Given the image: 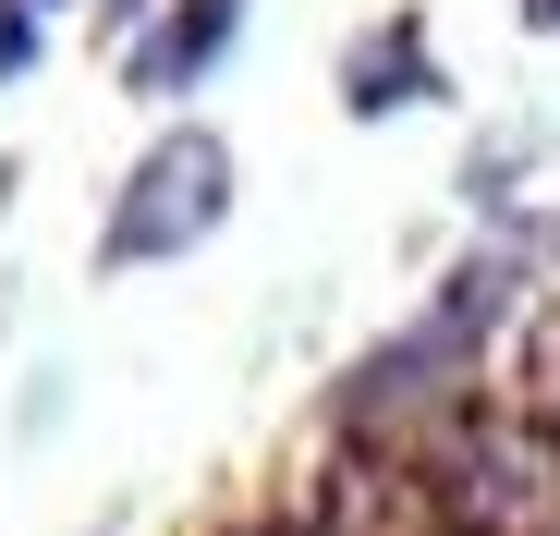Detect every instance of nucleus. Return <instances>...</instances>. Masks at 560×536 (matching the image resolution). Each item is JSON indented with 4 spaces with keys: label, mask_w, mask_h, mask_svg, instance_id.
<instances>
[{
    "label": "nucleus",
    "mask_w": 560,
    "mask_h": 536,
    "mask_svg": "<svg viewBox=\"0 0 560 536\" xmlns=\"http://www.w3.org/2000/svg\"><path fill=\"white\" fill-rule=\"evenodd\" d=\"M439 500L463 536H560V427L548 415H463Z\"/></svg>",
    "instance_id": "1"
},
{
    "label": "nucleus",
    "mask_w": 560,
    "mask_h": 536,
    "mask_svg": "<svg viewBox=\"0 0 560 536\" xmlns=\"http://www.w3.org/2000/svg\"><path fill=\"white\" fill-rule=\"evenodd\" d=\"M512 305H524V268H512V256H463L451 281H439V305H427L402 341H378V353L353 366V403L378 415V403H427V391H451V378L488 353V329H500Z\"/></svg>",
    "instance_id": "2"
},
{
    "label": "nucleus",
    "mask_w": 560,
    "mask_h": 536,
    "mask_svg": "<svg viewBox=\"0 0 560 536\" xmlns=\"http://www.w3.org/2000/svg\"><path fill=\"white\" fill-rule=\"evenodd\" d=\"M220 208H232V147H220L208 123H196V135H159V147L135 159V184L110 196V220H98V268H159V256H183V244H208Z\"/></svg>",
    "instance_id": "3"
},
{
    "label": "nucleus",
    "mask_w": 560,
    "mask_h": 536,
    "mask_svg": "<svg viewBox=\"0 0 560 536\" xmlns=\"http://www.w3.org/2000/svg\"><path fill=\"white\" fill-rule=\"evenodd\" d=\"M232 25H244V0H171V25L159 37H135V61H122V85L135 98H183L220 49H232Z\"/></svg>",
    "instance_id": "4"
},
{
    "label": "nucleus",
    "mask_w": 560,
    "mask_h": 536,
    "mask_svg": "<svg viewBox=\"0 0 560 536\" xmlns=\"http://www.w3.org/2000/svg\"><path fill=\"white\" fill-rule=\"evenodd\" d=\"M341 98H353V110H390V98H439V85H427V37H415V25L365 37V49H353V85H341Z\"/></svg>",
    "instance_id": "5"
},
{
    "label": "nucleus",
    "mask_w": 560,
    "mask_h": 536,
    "mask_svg": "<svg viewBox=\"0 0 560 536\" xmlns=\"http://www.w3.org/2000/svg\"><path fill=\"white\" fill-rule=\"evenodd\" d=\"M37 61V13H25V0H0V85H13Z\"/></svg>",
    "instance_id": "6"
},
{
    "label": "nucleus",
    "mask_w": 560,
    "mask_h": 536,
    "mask_svg": "<svg viewBox=\"0 0 560 536\" xmlns=\"http://www.w3.org/2000/svg\"><path fill=\"white\" fill-rule=\"evenodd\" d=\"M524 25H536V37H560V0H524Z\"/></svg>",
    "instance_id": "7"
},
{
    "label": "nucleus",
    "mask_w": 560,
    "mask_h": 536,
    "mask_svg": "<svg viewBox=\"0 0 560 536\" xmlns=\"http://www.w3.org/2000/svg\"><path fill=\"white\" fill-rule=\"evenodd\" d=\"M256 536H329V524H317V512H293V524H256Z\"/></svg>",
    "instance_id": "8"
},
{
    "label": "nucleus",
    "mask_w": 560,
    "mask_h": 536,
    "mask_svg": "<svg viewBox=\"0 0 560 536\" xmlns=\"http://www.w3.org/2000/svg\"><path fill=\"white\" fill-rule=\"evenodd\" d=\"M548 427H560V391H548Z\"/></svg>",
    "instance_id": "9"
}]
</instances>
